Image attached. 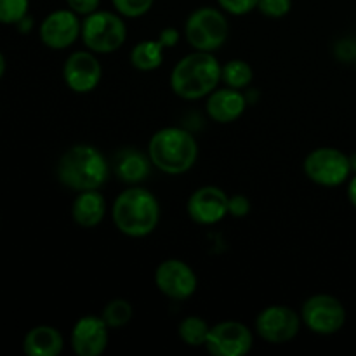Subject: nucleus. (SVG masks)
Returning <instances> with one entry per match:
<instances>
[{
	"instance_id": "obj_31",
	"label": "nucleus",
	"mask_w": 356,
	"mask_h": 356,
	"mask_svg": "<svg viewBox=\"0 0 356 356\" xmlns=\"http://www.w3.org/2000/svg\"><path fill=\"white\" fill-rule=\"evenodd\" d=\"M348 198H350V202L353 204V207H356V176L350 181V184H348Z\"/></svg>"
},
{
	"instance_id": "obj_30",
	"label": "nucleus",
	"mask_w": 356,
	"mask_h": 356,
	"mask_svg": "<svg viewBox=\"0 0 356 356\" xmlns=\"http://www.w3.org/2000/svg\"><path fill=\"white\" fill-rule=\"evenodd\" d=\"M160 40L163 42L167 49L174 47L179 42V31L176 28H165V30L160 31Z\"/></svg>"
},
{
	"instance_id": "obj_10",
	"label": "nucleus",
	"mask_w": 356,
	"mask_h": 356,
	"mask_svg": "<svg viewBox=\"0 0 356 356\" xmlns=\"http://www.w3.org/2000/svg\"><path fill=\"white\" fill-rule=\"evenodd\" d=\"M254 336L242 322L216 323L209 330L205 350L214 356H243L252 350Z\"/></svg>"
},
{
	"instance_id": "obj_26",
	"label": "nucleus",
	"mask_w": 356,
	"mask_h": 356,
	"mask_svg": "<svg viewBox=\"0 0 356 356\" xmlns=\"http://www.w3.org/2000/svg\"><path fill=\"white\" fill-rule=\"evenodd\" d=\"M292 0H257V10L266 17H284L291 13Z\"/></svg>"
},
{
	"instance_id": "obj_2",
	"label": "nucleus",
	"mask_w": 356,
	"mask_h": 356,
	"mask_svg": "<svg viewBox=\"0 0 356 356\" xmlns=\"http://www.w3.org/2000/svg\"><path fill=\"white\" fill-rule=\"evenodd\" d=\"M111 218L122 235L131 236V238H145L152 235L159 226V200L146 188H127L115 198Z\"/></svg>"
},
{
	"instance_id": "obj_8",
	"label": "nucleus",
	"mask_w": 356,
	"mask_h": 356,
	"mask_svg": "<svg viewBox=\"0 0 356 356\" xmlns=\"http://www.w3.org/2000/svg\"><path fill=\"white\" fill-rule=\"evenodd\" d=\"M301 318L312 332L318 336H332L346 323V308L334 296L315 294L302 305Z\"/></svg>"
},
{
	"instance_id": "obj_28",
	"label": "nucleus",
	"mask_w": 356,
	"mask_h": 356,
	"mask_svg": "<svg viewBox=\"0 0 356 356\" xmlns=\"http://www.w3.org/2000/svg\"><path fill=\"white\" fill-rule=\"evenodd\" d=\"M66 3H68V9H72L79 16H89L99 9L101 0H66Z\"/></svg>"
},
{
	"instance_id": "obj_7",
	"label": "nucleus",
	"mask_w": 356,
	"mask_h": 356,
	"mask_svg": "<svg viewBox=\"0 0 356 356\" xmlns=\"http://www.w3.org/2000/svg\"><path fill=\"white\" fill-rule=\"evenodd\" d=\"M305 172L313 183L336 188L346 183L351 174V160L337 148H316L305 159Z\"/></svg>"
},
{
	"instance_id": "obj_33",
	"label": "nucleus",
	"mask_w": 356,
	"mask_h": 356,
	"mask_svg": "<svg viewBox=\"0 0 356 356\" xmlns=\"http://www.w3.org/2000/svg\"><path fill=\"white\" fill-rule=\"evenodd\" d=\"M355 65H356V58H355Z\"/></svg>"
},
{
	"instance_id": "obj_3",
	"label": "nucleus",
	"mask_w": 356,
	"mask_h": 356,
	"mask_svg": "<svg viewBox=\"0 0 356 356\" xmlns=\"http://www.w3.org/2000/svg\"><path fill=\"white\" fill-rule=\"evenodd\" d=\"M56 174L63 186L76 193L99 190L110 177V163L96 146L75 145L63 153Z\"/></svg>"
},
{
	"instance_id": "obj_14",
	"label": "nucleus",
	"mask_w": 356,
	"mask_h": 356,
	"mask_svg": "<svg viewBox=\"0 0 356 356\" xmlns=\"http://www.w3.org/2000/svg\"><path fill=\"white\" fill-rule=\"evenodd\" d=\"M103 76L99 59L94 52L76 51L66 58L63 66V79L70 90L76 94H87L96 89Z\"/></svg>"
},
{
	"instance_id": "obj_6",
	"label": "nucleus",
	"mask_w": 356,
	"mask_h": 356,
	"mask_svg": "<svg viewBox=\"0 0 356 356\" xmlns=\"http://www.w3.org/2000/svg\"><path fill=\"white\" fill-rule=\"evenodd\" d=\"M127 26L120 14L96 10L82 23V42L94 54H111L125 44Z\"/></svg>"
},
{
	"instance_id": "obj_16",
	"label": "nucleus",
	"mask_w": 356,
	"mask_h": 356,
	"mask_svg": "<svg viewBox=\"0 0 356 356\" xmlns=\"http://www.w3.org/2000/svg\"><path fill=\"white\" fill-rule=\"evenodd\" d=\"M247 108V97L238 89L222 87L207 96V115L218 124H232L238 120Z\"/></svg>"
},
{
	"instance_id": "obj_21",
	"label": "nucleus",
	"mask_w": 356,
	"mask_h": 356,
	"mask_svg": "<svg viewBox=\"0 0 356 356\" xmlns=\"http://www.w3.org/2000/svg\"><path fill=\"white\" fill-rule=\"evenodd\" d=\"M209 330H211V325L202 316L191 315L181 320V323L177 325V336L186 346L198 348L205 346Z\"/></svg>"
},
{
	"instance_id": "obj_15",
	"label": "nucleus",
	"mask_w": 356,
	"mask_h": 356,
	"mask_svg": "<svg viewBox=\"0 0 356 356\" xmlns=\"http://www.w3.org/2000/svg\"><path fill=\"white\" fill-rule=\"evenodd\" d=\"M110 341V327L101 316L86 315L76 320L70 343L76 356H101Z\"/></svg>"
},
{
	"instance_id": "obj_11",
	"label": "nucleus",
	"mask_w": 356,
	"mask_h": 356,
	"mask_svg": "<svg viewBox=\"0 0 356 356\" xmlns=\"http://www.w3.org/2000/svg\"><path fill=\"white\" fill-rule=\"evenodd\" d=\"M155 285L165 298L184 301L197 292L198 280L188 263L181 259H165L156 266Z\"/></svg>"
},
{
	"instance_id": "obj_1",
	"label": "nucleus",
	"mask_w": 356,
	"mask_h": 356,
	"mask_svg": "<svg viewBox=\"0 0 356 356\" xmlns=\"http://www.w3.org/2000/svg\"><path fill=\"white\" fill-rule=\"evenodd\" d=\"M221 70L222 66L212 52L195 51L176 63L170 72V89L186 101L207 97L219 87Z\"/></svg>"
},
{
	"instance_id": "obj_32",
	"label": "nucleus",
	"mask_w": 356,
	"mask_h": 356,
	"mask_svg": "<svg viewBox=\"0 0 356 356\" xmlns=\"http://www.w3.org/2000/svg\"><path fill=\"white\" fill-rule=\"evenodd\" d=\"M6 66H7L6 58H3V54H2V52H0V80H2L3 73H6Z\"/></svg>"
},
{
	"instance_id": "obj_19",
	"label": "nucleus",
	"mask_w": 356,
	"mask_h": 356,
	"mask_svg": "<svg viewBox=\"0 0 356 356\" xmlns=\"http://www.w3.org/2000/svg\"><path fill=\"white\" fill-rule=\"evenodd\" d=\"M63 334L51 325L33 327L23 339V351L28 356H58L63 353Z\"/></svg>"
},
{
	"instance_id": "obj_4",
	"label": "nucleus",
	"mask_w": 356,
	"mask_h": 356,
	"mask_svg": "<svg viewBox=\"0 0 356 356\" xmlns=\"http://www.w3.org/2000/svg\"><path fill=\"white\" fill-rule=\"evenodd\" d=\"M148 156L162 172L170 176L184 174L198 159L197 139L181 127H163L149 139Z\"/></svg>"
},
{
	"instance_id": "obj_20",
	"label": "nucleus",
	"mask_w": 356,
	"mask_h": 356,
	"mask_svg": "<svg viewBox=\"0 0 356 356\" xmlns=\"http://www.w3.org/2000/svg\"><path fill=\"white\" fill-rule=\"evenodd\" d=\"M163 49L167 47L160 38L159 40L139 42L131 51V65L141 72H153V70L162 66L163 56H165Z\"/></svg>"
},
{
	"instance_id": "obj_5",
	"label": "nucleus",
	"mask_w": 356,
	"mask_h": 356,
	"mask_svg": "<svg viewBox=\"0 0 356 356\" xmlns=\"http://www.w3.org/2000/svg\"><path fill=\"white\" fill-rule=\"evenodd\" d=\"M229 24L225 13L216 7H198L188 16L184 37L195 51L214 52L226 44Z\"/></svg>"
},
{
	"instance_id": "obj_12",
	"label": "nucleus",
	"mask_w": 356,
	"mask_h": 356,
	"mask_svg": "<svg viewBox=\"0 0 356 356\" xmlns=\"http://www.w3.org/2000/svg\"><path fill=\"white\" fill-rule=\"evenodd\" d=\"M82 37V23L72 9H59L47 14L40 23V40L45 47L61 51Z\"/></svg>"
},
{
	"instance_id": "obj_27",
	"label": "nucleus",
	"mask_w": 356,
	"mask_h": 356,
	"mask_svg": "<svg viewBox=\"0 0 356 356\" xmlns=\"http://www.w3.org/2000/svg\"><path fill=\"white\" fill-rule=\"evenodd\" d=\"M219 7L233 16H245L257 9V0H218Z\"/></svg>"
},
{
	"instance_id": "obj_22",
	"label": "nucleus",
	"mask_w": 356,
	"mask_h": 356,
	"mask_svg": "<svg viewBox=\"0 0 356 356\" xmlns=\"http://www.w3.org/2000/svg\"><path fill=\"white\" fill-rule=\"evenodd\" d=\"M254 79V72L250 65L243 59H232L226 65H222L221 70V82L226 83V87L232 89H245L250 86Z\"/></svg>"
},
{
	"instance_id": "obj_24",
	"label": "nucleus",
	"mask_w": 356,
	"mask_h": 356,
	"mask_svg": "<svg viewBox=\"0 0 356 356\" xmlns=\"http://www.w3.org/2000/svg\"><path fill=\"white\" fill-rule=\"evenodd\" d=\"M30 0H0V23L17 24L28 16Z\"/></svg>"
},
{
	"instance_id": "obj_23",
	"label": "nucleus",
	"mask_w": 356,
	"mask_h": 356,
	"mask_svg": "<svg viewBox=\"0 0 356 356\" xmlns=\"http://www.w3.org/2000/svg\"><path fill=\"white\" fill-rule=\"evenodd\" d=\"M101 318L110 329H122L132 318V306L127 299H113L104 306Z\"/></svg>"
},
{
	"instance_id": "obj_25",
	"label": "nucleus",
	"mask_w": 356,
	"mask_h": 356,
	"mask_svg": "<svg viewBox=\"0 0 356 356\" xmlns=\"http://www.w3.org/2000/svg\"><path fill=\"white\" fill-rule=\"evenodd\" d=\"M117 13L124 17H141L152 10L155 0H111Z\"/></svg>"
},
{
	"instance_id": "obj_18",
	"label": "nucleus",
	"mask_w": 356,
	"mask_h": 356,
	"mask_svg": "<svg viewBox=\"0 0 356 356\" xmlns=\"http://www.w3.org/2000/svg\"><path fill=\"white\" fill-rule=\"evenodd\" d=\"M149 156L143 155L134 148H124L113 156V172L120 181L127 184H138L149 176L152 169Z\"/></svg>"
},
{
	"instance_id": "obj_29",
	"label": "nucleus",
	"mask_w": 356,
	"mask_h": 356,
	"mask_svg": "<svg viewBox=\"0 0 356 356\" xmlns=\"http://www.w3.org/2000/svg\"><path fill=\"white\" fill-rule=\"evenodd\" d=\"M249 212H250L249 198L243 197V195L229 197V214L235 216V218H245Z\"/></svg>"
},
{
	"instance_id": "obj_17",
	"label": "nucleus",
	"mask_w": 356,
	"mask_h": 356,
	"mask_svg": "<svg viewBox=\"0 0 356 356\" xmlns=\"http://www.w3.org/2000/svg\"><path fill=\"white\" fill-rule=\"evenodd\" d=\"M108 205L99 190L79 191L72 205V218L82 228H96L106 216Z\"/></svg>"
},
{
	"instance_id": "obj_9",
	"label": "nucleus",
	"mask_w": 356,
	"mask_h": 356,
	"mask_svg": "<svg viewBox=\"0 0 356 356\" xmlns=\"http://www.w3.org/2000/svg\"><path fill=\"white\" fill-rule=\"evenodd\" d=\"M302 318L289 306H268L257 315L256 332L270 344L291 343L301 330Z\"/></svg>"
},
{
	"instance_id": "obj_13",
	"label": "nucleus",
	"mask_w": 356,
	"mask_h": 356,
	"mask_svg": "<svg viewBox=\"0 0 356 356\" xmlns=\"http://www.w3.org/2000/svg\"><path fill=\"white\" fill-rule=\"evenodd\" d=\"M186 211L197 225H218L229 214V197L218 186H202L190 195Z\"/></svg>"
}]
</instances>
